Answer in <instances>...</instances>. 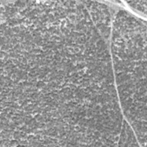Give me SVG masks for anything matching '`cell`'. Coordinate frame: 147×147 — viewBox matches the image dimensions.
<instances>
[{"label": "cell", "instance_id": "obj_4", "mask_svg": "<svg viewBox=\"0 0 147 147\" xmlns=\"http://www.w3.org/2000/svg\"><path fill=\"white\" fill-rule=\"evenodd\" d=\"M128 6L133 10L141 14L144 17L146 16L147 1H134L126 2Z\"/></svg>", "mask_w": 147, "mask_h": 147}, {"label": "cell", "instance_id": "obj_3", "mask_svg": "<svg viewBox=\"0 0 147 147\" xmlns=\"http://www.w3.org/2000/svg\"><path fill=\"white\" fill-rule=\"evenodd\" d=\"M117 145L140 146L133 129L125 118L123 121Z\"/></svg>", "mask_w": 147, "mask_h": 147}, {"label": "cell", "instance_id": "obj_2", "mask_svg": "<svg viewBox=\"0 0 147 147\" xmlns=\"http://www.w3.org/2000/svg\"><path fill=\"white\" fill-rule=\"evenodd\" d=\"M95 26L102 37L108 41L110 37L112 20L107 5L96 1H84Z\"/></svg>", "mask_w": 147, "mask_h": 147}, {"label": "cell", "instance_id": "obj_1", "mask_svg": "<svg viewBox=\"0 0 147 147\" xmlns=\"http://www.w3.org/2000/svg\"><path fill=\"white\" fill-rule=\"evenodd\" d=\"M110 51L124 118L139 145L146 146V22L125 10L112 20Z\"/></svg>", "mask_w": 147, "mask_h": 147}]
</instances>
